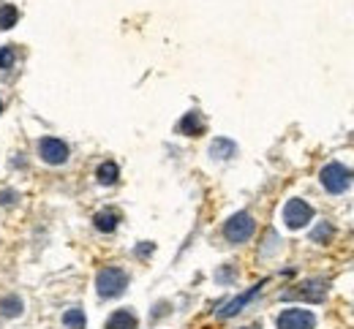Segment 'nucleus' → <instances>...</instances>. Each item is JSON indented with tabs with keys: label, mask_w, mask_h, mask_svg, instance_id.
<instances>
[{
	"label": "nucleus",
	"mask_w": 354,
	"mask_h": 329,
	"mask_svg": "<svg viewBox=\"0 0 354 329\" xmlns=\"http://www.w3.org/2000/svg\"><path fill=\"white\" fill-rule=\"evenodd\" d=\"M254 229H257L254 218H251L248 212H237V215H232V218L226 221V226H223V237H226L232 245H240V242L251 239Z\"/></svg>",
	"instance_id": "obj_3"
},
{
	"label": "nucleus",
	"mask_w": 354,
	"mask_h": 329,
	"mask_svg": "<svg viewBox=\"0 0 354 329\" xmlns=\"http://www.w3.org/2000/svg\"><path fill=\"white\" fill-rule=\"evenodd\" d=\"M327 286H330L327 281H322V278H313V281L300 283L297 288L286 291L283 297H286V299H306V302H322V299L327 297Z\"/></svg>",
	"instance_id": "obj_5"
},
{
	"label": "nucleus",
	"mask_w": 354,
	"mask_h": 329,
	"mask_svg": "<svg viewBox=\"0 0 354 329\" xmlns=\"http://www.w3.org/2000/svg\"><path fill=\"white\" fill-rule=\"evenodd\" d=\"M243 329H259V327H243Z\"/></svg>",
	"instance_id": "obj_22"
},
{
	"label": "nucleus",
	"mask_w": 354,
	"mask_h": 329,
	"mask_svg": "<svg viewBox=\"0 0 354 329\" xmlns=\"http://www.w3.org/2000/svg\"><path fill=\"white\" fill-rule=\"evenodd\" d=\"M19 19V14H17V8L14 6H0V30H8V28H14V22Z\"/></svg>",
	"instance_id": "obj_17"
},
{
	"label": "nucleus",
	"mask_w": 354,
	"mask_h": 329,
	"mask_svg": "<svg viewBox=\"0 0 354 329\" xmlns=\"http://www.w3.org/2000/svg\"><path fill=\"white\" fill-rule=\"evenodd\" d=\"M95 177H98V183H101V186H115V183H118V177H120V169H118V163H115V161H106V163H101V166H98Z\"/></svg>",
	"instance_id": "obj_12"
},
{
	"label": "nucleus",
	"mask_w": 354,
	"mask_h": 329,
	"mask_svg": "<svg viewBox=\"0 0 354 329\" xmlns=\"http://www.w3.org/2000/svg\"><path fill=\"white\" fill-rule=\"evenodd\" d=\"M14 60H17L14 49H11V47H0V68H11V66H14Z\"/></svg>",
	"instance_id": "obj_18"
},
{
	"label": "nucleus",
	"mask_w": 354,
	"mask_h": 329,
	"mask_svg": "<svg viewBox=\"0 0 354 329\" xmlns=\"http://www.w3.org/2000/svg\"><path fill=\"white\" fill-rule=\"evenodd\" d=\"M14 201H17V193L14 190L11 193L8 190H0V204H14Z\"/></svg>",
	"instance_id": "obj_19"
},
{
	"label": "nucleus",
	"mask_w": 354,
	"mask_h": 329,
	"mask_svg": "<svg viewBox=\"0 0 354 329\" xmlns=\"http://www.w3.org/2000/svg\"><path fill=\"white\" fill-rule=\"evenodd\" d=\"M237 152V144L229 139H216L210 144V155L213 158H218V161H226V158H232Z\"/></svg>",
	"instance_id": "obj_14"
},
{
	"label": "nucleus",
	"mask_w": 354,
	"mask_h": 329,
	"mask_svg": "<svg viewBox=\"0 0 354 329\" xmlns=\"http://www.w3.org/2000/svg\"><path fill=\"white\" fill-rule=\"evenodd\" d=\"M316 327V316L303 308H289L278 316V329H313Z\"/></svg>",
	"instance_id": "obj_7"
},
{
	"label": "nucleus",
	"mask_w": 354,
	"mask_h": 329,
	"mask_svg": "<svg viewBox=\"0 0 354 329\" xmlns=\"http://www.w3.org/2000/svg\"><path fill=\"white\" fill-rule=\"evenodd\" d=\"M313 218V210L310 204H306L303 199H289L286 207H283V221L289 229H303L308 226V221Z\"/></svg>",
	"instance_id": "obj_4"
},
{
	"label": "nucleus",
	"mask_w": 354,
	"mask_h": 329,
	"mask_svg": "<svg viewBox=\"0 0 354 329\" xmlns=\"http://www.w3.org/2000/svg\"><path fill=\"white\" fill-rule=\"evenodd\" d=\"M180 134H185V137H202L205 134V120H202V114L199 112H188L183 120H180Z\"/></svg>",
	"instance_id": "obj_9"
},
{
	"label": "nucleus",
	"mask_w": 354,
	"mask_h": 329,
	"mask_svg": "<svg viewBox=\"0 0 354 329\" xmlns=\"http://www.w3.org/2000/svg\"><path fill=\"white\" fill-rule=\"evenodd\" d=\"M106 329H136V316L129 310H118V313L109 316Z\"/></svg>",
	"instance_id": "obj_13"
},
{
	"label": "nucleus",
	"mask_w": 354,
	"mask_h": 329,
	"mask_svg": "<svg viewBox=\"0 0 354 329\" xmlns=\"http://www.w3.org/2000/svg\"><path fill=\"white\" fill-rule=\"evenodd\" d=\"M147 253H153V245L147 242V245H139L136 248V256H147Z\"/></svg>",
	"instance_id": "obj_20"
},
{
	"label": "nucleus",
	"mask_w": 354,
	"mask_h": 329,
	"mask_svg": "<svg viewBox=\"0 0 354 329\" xmlns=\"http://www.w3.org/2000/svg\"><path fill=\"white\" fill-rule=\"evenodd\" d=\"M262 286H265V281L257 283V286H251L248 291H243V294H240V297H234L232 302H226L221 310H218V319H232V316H237V313H240V310H243V308H245V305H248V302L262 291Z\"/></svg>",
	"instance_id": "obj_8"
},
{
	"label": "nucleus",
	"mask_w": 354,
	"mask_h": 329,
	"mask_svg": "<svg viewBox=\"0 0 354 329\" xmlns=\"http://www.w3.org/2000/svg\"><path fill=\"white\" fill-rule=\"evenodd\" d=\"M85 324H88V319L80 308H71V310L63 313V327L66 329H85Z\"/></svg>",
	"instance_id": "obj_15"
},
{
	"label": "nucleus",
	"mask_w": 354,
	"mask_h": 329,
	"mask_svg": "<svg viewBox=\"0 0 354 329\" xmlns=\"http://www.w3.org/2000/svg\"><path fill=\"white\" fill-rule=\"evenodd\" d=\"M126 286H129V275H126L123 270H118V267H104V270L95 275V291H98V297H104V299L120 297V294L126 291Z\"/></svg>",
	"instance_id": "obj_1"
},
{
	"label": "nucleus",
	"mask_w": 354,
	"mask_h": 329,
	"mask_svg": "<svg viewBox=\"0 0 354 329\" xmlns=\"http://www.w3.org/2000/svg\"><path fill=\"white\" fill-rule=\"evenodd\" d=\"M352 169H346L344 163H327L319 175L322 186L330 190V193H344V190L352 186Z\"/></svg>",
	"instance_id": "obj_2"
},
{
	"label": "nucleus",
	"mask_w": 354,
	"mask_h": 329,
	"mask_svg": "<svg viewBox=\"0 0 354 329\" xmlns=\"http://www.w3.org/2000/svg\"><path fill=\"white\" fill-rule=\"evenodd\" d=\"M93 221H95V229H98V232L109 235V232H115V229H118V221H120V215H118L115 210H104V212H98Z\"/></svg>",
	"instance_id": "obj_11"
},
{
	"label": "nucleus",
	"mask_w": 354,
	"mask_h": 329,
	"mask_svg": "<svg viewBox=\"0 0 354 329\" xmlns=\"http://www.w3.org/2000/svg\"><path fill=\"white\" fill-rule=\"evenodd\" d=\"M333 235H335V229H333V223H327V221H322L313 232H310V239L313 242H319V245H324V242H330L333 239Z\"/></svg>",
	"instance_id": "obj_16"
},
{
	"label": "nucleus",
	"mask_w": 354,
	"mask_h": 329,
	"mask_svg": "<svg viewBox=\"0 0 354 329\" xmlns=\"http://www.w3.org/2000/svg\"><path fill=\"white\" fill-rule=\"evenodd\" d=\"M39 155H41V161L49 163V166H60V163L68 161V144L63 139L46 137V139L39 141Z\"/></svg>",
	"instance_id": "obj_6"
},
{
	"label": "nucleus",
	"mask_w": 354,
	"mask_h": 329,
	"mask_svg": "<svg viewBox=\"0 0 354 329\" xmlns=\"http://www.w3.org/2000/svg\"><path fill=\"white\" fill-rule=\"evenodd\" d=\"M25 313V302L19 297H3L0 299V316L6 319H19Z\"/></svg>",
	"instance_id": "obj_10"
},
{
	"label": "nucleus",
	"mask_w": 354,
	"mask_h": 329,
	"mask_svg": "<svg viewBox=\"0 0 354 329\" xmlns=\"http://www.w3.org/2000/svg\"><path fill=\"white\" fill-rule=\"evenodd\" d=\"M0 114H3V101H0Z\"/></svg>",
	"instance_id": "obj_21"
}]
</instances>
